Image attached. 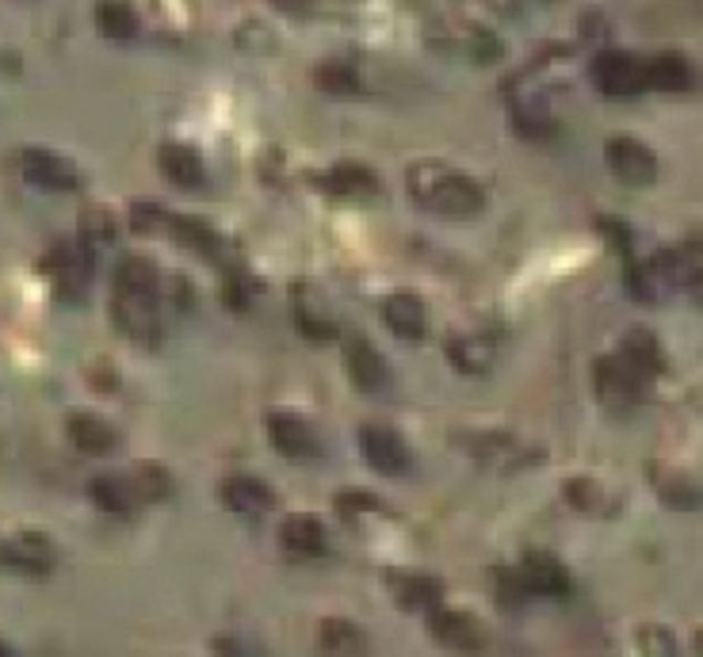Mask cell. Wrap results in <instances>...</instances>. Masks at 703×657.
Segmentation results:
<instances>
[{
    "label": "cell",
    "mask_w": 703,
    "mask_h": 657,
    "mask_svg": "<svg viewBox=\"0 0 703 657\" xmlns=\"http://www.w3.org/2000/svg\"><path fill=\"white\" fill-rule=\"evenodd\" d=\"M344 368H349V375L360 390H383L391 382V368H386L383 352L368 337H344Z\"/></svg>",
    "instance_id": "9"
},
{
    "label": "cell",
    "mask_w": 703,
    "mask_h": 657,
    "mask_svg": "<svg viewBox=\"0 0 703 657\" xmlns=\"http://www.w3.org/2000/svg\"><path fill=\"white\" fill-rule=\"evenodd\" d=\"M658 489L669 505H677V509H696V505L703 501V489L692 486V481H684V478H665V481H658Z\"/></svg>",
    "instance_id": "34"
},
{
    "label": "cell",
    "mask_w": 703,
    "mask_h": 657,
    "mask_svg": "<svg viewBox=\"0 0 703 657\" xmlns=\"http://www.w3.org/2000/svg\"><path fill=\"white\" fill-rule=\"evenodd\" d=\"M43 272L57 295H85L88 279H93V248L85 241H57L43 256Z\"/></svg>",
    "instance_id": "2"
},
{
    "label": "cell",
    "mask_w": 703,
    "mask_h": 657,
    "mask_svg": "<svg viewBox=\"0 0 703 657\" xmlns=\"http://www.w3.org/2000/svg\"><path fill=\"white\" fill-rule=\"evenodd\" d=\"M448 356H451L455 368L467 371V375H482V371H490V363H493L490 340L470 337V332H462V337H451L448 340Z\"/></svg>",
    "instance_id": "24"
},
{
    "label": "cell",
    "mask_w": 703,
    "mask_h": 657,
    "mask_svg": "<svg viewBox=\"0 0 703 657\" xmlns=\"http://www.w3.org/2000/svg\"><path fill=\"white\" fill-rule=\"evenodd\" d=\"M593 382H597V394L604 402H635L642 390V375L624 360V356H604L597 360V371H593Z\"/></svg>",
    "instance_id": "11"
},
{
    "label": "cell",
    "mask_w": 703,
    "mask_h": 657,
    "mask_svg": "<svg viewBox=\"0 0 703 657\" xmlns=\"http://www.w3.org/2000/svg\"><path fill=\"white\" fill-rule=\"evenodd\" d=\"M88 497L96 501V509L111 512V517H130L138 505V489L130 478H119V474H100V478L88 481Z\"/></svg>",
    "instance_id": "18"
},
{
    "label": "cell",
    "mask_w": 703,
    "mask_h": 657,
    "mask_svg": "<svg viewBox=\"0 0 703 657\" xmlns=\"http://www.w3.org/2000/svg\"><path fill=\"white\" fill-rule=\"evenodd\" d=\"M172 234H177V241H184L188 248H195V253H203V256H219V248H222V241L219 234H214L211 226H203V222H195V219H180V214H172Z\"/></svg>",
    "instance_id": "28"
},
{
    "label": "cell",
    "mask_w": 703,
    "mask_h": 657,
    "mask_svg": "<svg viewBox=\"0 0 703 657\" xmlns=\"http://www.w3.org/2000/svg\"><path fill=\"white\" fill-rule=\"evenodd\" d=\"M0 559H4V543H0Z\"/></svg>",
    "instance_id": "42"
},
{
    "label": "cell",
    "mask_w": 703,
    "mask_h": 657,
    "mask_svg": "<svg viewBox=\"0 0 703 657\" xmlns=\"http://www.w3.org/2000/svg\"><path fill=\"white\" fill-rule=\"evenodd\" d=\"M383 321L405 340H420L428 329V310L413 290H398L383 303Z\"/></svg>",
    "instance_id": "14"
},
{
    "label": "cell",
    "mask_w": 703,
    "mask_h": 657,
    "mask_svg": "<svg viewBox=\"0 0 703 657\" xmlns=\"http://www.w3.org/2000/svg\"><path fill=\"white\" fill-rule=\"evenodd\" d=\"M337 509L349 512V517H360V512L379 509V501L371 494H360V489H344V494L337 497Z\"/></svg>",
    "instance_id": "38"
},
{
    "label": "cell",
    "mask_w": 703,
    "mask_h": 657,
    "mask_svg": "<svg viewBox=\"0 0 703 657\" xmlns=\"http://www.w3.org/2000/svg\"><path fill=\"white\" fill-rule=\"evenodd\" d=\"M0 657H12V650H8V646H4V643H0Z\"/></svg>",
    "instance_id": "40"
},
{
    "label": "cell",
    "mask_w": 703,
    "mask_h": 657,
    "mask_svg": "<svg viewBox=\"0 0 703 657\" xmlns=\"http://www.w3.org/2000/svg\"><path fill=\"white\" fill-rule=\"evenodd\" d=\"M268 439L276 444V452H284L287 459H295V463L310 459V455L318 452L313 428L299 417V413H287V410L268 413Z\"/></svg>",
    "instance_id": "10"
},
{
    "label": "cell",
    "mask_w": 703,
    "mask_h": 657,
    "mask_svg": "<svg viewBox=\"0 0 703 657\" xmlns=\"http://www.w3.org/2000/svg\"><path fill=\"white\" fill-rule=\"evenodd\" d=\"M566 497H569V505H577L582 512H608L611 509V489H604L597 478H569Z\"/></svg>",
    "instance_id": "29"
},
{
    "label": "cell",
    "mask_w": 703,
    "mask_h": 657,
    "mask_svg": "<svg viewBox=\"0 0 703 657\" xmlns=\"http://www.w3.org/2000/svg\"><path fill=\"white\" fill-rule=\"evenodd\" d=\"M684 283H689V295L703 306V268H692L689 279H684Z\"/></svg>",
    "instance_id": "39"
},
{
    "label": "cell",
    "mask_w": 703,
    "mask_h": 657,
    "mask_svg": "<svg viewBox=\"0 0 703 657\" xmlns=\"http://www.w3.org/2000/svg\"><path fill=\"white\" fill-rule=\"evenodd\" d=\"M318 638H321V646H326L329 654H337V657L368 654V635H363L352 619H321Z\"/></svg>",
    "instance_id": "22"
},
{
    "label": "cell",
    "mask_w": 703,
    "mask_h": 657,
    "mask_svg": "<svg viewBox=\"0 0 703 657\" xmlns=\"http://www.w3.org/2000/svg\"><path fill=\"white\" fill-rule=\"evenodd\" d=\"M8 565H15L20 573H46L54 565V547L46 536H39V531H20V536L4 539V559Z\"/></svg>",
    "instance_id": "12"
},
{
    "label": "cell",
    "mask_w": 703,
    "mask_h": 657,
    "mask_svg": "<svg viewBox=\"0 0 703 657\" xmlns=\"http://www.w3.org/2000/svg\"><path fill=\"white\" fill-rule=\"evenodd\" d=\"M639 650L647 657H677V643L665 627H642L639 630Z\"/></svg>",
    "instance_id": "35"
},
{
    "label": "cell",
    "mask_w": 703,
    "mask_h": 657,
    "mask_svg": "<svg viewBox=\"0 0 703 657\" xmlns=\"http://www.w3.org/2000/svg\"><path fill=\"white\" fill-rule=\"evenodd\" d=\"M329 184L341 195H371V191H379V177L375 169H368L360 161H341L329 169Z\"/></svg>",
    "instance_id": "27"
},
{
    "label": "cell",
    "mask_w": 703,
    "mask_h": 657,
    "mask_svg": "<svg viewBox=\"0 0 703 657\" xmlns=\"http://www.w3.org/2000/svg\"><path fill=\"white\" fill-rule=\"evenodd\" d=\"M222 501L234 512H242V517H264V512L276 505V497H271V489L264 486L260 478H253V474H234V478L222 481Z\"/></svg>",
    "instance_id": "13"
},
{
    "label": "cell",
    "mask_w": 703,
    "mask_h": 657,
    "mask_svg": "<svg viewBox=\"0 0 703 657\" xmlns=\"http://www.w3.org/2000/svg\"><path fill=\"white\" fill-rule=\"evenodd\" d=\"M115 290L127 295H157V268L146 256H123L115 268Z\"/></svg>",
    "instance_id": "25"
},
{
    "label": "cell",
    "mask_w": 703,
    "mask_h": 657,
    "mask_svg": "<svg viewBox=\"0 0 703 657\" xmlns=\"http://www.w3.org/2000/svg\"><path fill=\"white\" fill-rule=\"evenodd\" d=\"M647 85L661 93H684L692 85V65L681 54H653L647 62Z\"/></svg>",
    "instance_id": "23"
},
{
    "label": "cell",
    "mask_w": 703,
    "mask_h": 657,
    "mask_svg": "<svg viewBox=\"0 0 703 657\" xmlns=\"http://www.w3.org/2000/svg\"><path fill=\"white\" fill-rule=\"evenodd\" d=\"M428 630L436 635V643L448 646L455 654H482L486 650V627L470 612L459 608H436L428 612Z\"/></svg>",
    "instance_id": "5"
},
{
    "label": "cell",
    "mask_w": 703,
    "mask_h": 657,
    "mask_svg": "<svg viewBox=\"0 0 703 657\" xmlns=\"http://www.w3.org/2000/svg\"><path fill=\"white\" fill-rule=\"evenodd\" d=\"M313 77H318V85L326 88V93H337V96L360 93V73H355L349 62H321Z\"/></svg>",
    "instance_id": "31"
},
{
    "label": "cell",
    "mask_w": 703,
    "mask_h": 657,
    "mask_svg": "<svg viewBox=\"0 0 703 657\" xmlns=\"http://www.w3.org/2000/svg\"><path fill=\"white\" fill-rule=\"evenodd\" d=\"M157 165L177 188H200L206 180L203 157L192 146H180V141H164L161 153H157Z\"/></svg>",
    "instance_id": "16"
},
{
    "label": "cell",
    "mask_w": 703,
    "mask_h": 657,
    "mask_svg": "<svg viewBox=\"0 0 703 657\" xmlns=\"http://www.w3.org/2000/svg\"><path fill=\"white\" fill-rule=\"evenodd\" d=\"M115 326L127 332L130 340H142L153 345L161 337V314H157V295H127V290H115Z\"/></svg>",
    "instance_id": "7"
},
{
    "label": "cell",
    "mask_w": 703,
    "mask_h": 657,
    "mask_svg": "<svg viewBox=\"0 0 703 657\" xmlns=\"http://www.w3.org/2000/svg\"><path fill=\"white\" fill-rule=\"evenodd\" d=\"M593 81L608 96H639L647 88V62H639L627 50H604L593 62Z\"/></svg>",
    "instance_id": "3"
},
{
    "label": "cell",
    "mask_w": 703,
    "mask_h": 657,
    "mask_svg": "<svg viewBox=\"0 0 703 657\" xmlns=\"http://www.w3.org/2000/svg\"><path fill=\"white\" fill-rule=\"evenodd\" d=\"M394 596L405 604V608H417V612H436L440 608V581L425 577V573H394L391 577Z\"/></svg>",
    "instance_id": "21"
},
{
    "label": "cell",
    "mask_w": 703,
    "mask_h": 657,
    "mask_svg": "<svg viewBox=\"0 0 703 657\" xmlns=\"http://www.w3.org/2000/svg\"><path fill=\"white\" fill-rule=\"evenodd\" d=\"M696 650L703 654V630H700V635H696Z\"/></svg>",
    "instance_id": "41"
},
{
    "label": "cell",
    "mask_w": 703,
    "mask_h": 657,
    "mask_svg": "<svg viewBox=\"0 0 703 657\" xmlns=\"http://www.w3.org/2000/svg\"><path fill=\"white\" fill-rule=\"evenodd\" d=\"M65 432H70L73 447H81V452H88V455H104L115 447V428L100 417V413H88V410L70 413Z\"/></svg>",
    "instance_id": "17"
},
{
    "label": "cell",
    "mask_w": 703,
    "mask_h": 657,
    "mask_svg": "<svg viewBox=\"0 0 703 657\" xmlns=\"http://www.w3.org/2000/svg\"><path fill=\"white\" fill-rule=\"evenodd\" d=\"M81 241L85 245H111L115 241V219L104 206H88L85 219H81Z\"/></svg>",
    "instance_id": "32"
},
{
    "label": "cell",
    "mask_w": 703,
    "mask_h": 657,
    "mask_svg": "<svg viewBox=\"0 0 703 657\" xmlns=\"http://www.w3.org/2000/svg\"><path fill=\"white\" fill-rule=\"evenodd\" d=\"M360 455L368 467L379 474H402L409 467V447L398 432H391L386 424H363L360 428Z\"/></svg>",
    "instance_id": "8"
},
{
    "label": "cell",
    "mask_w": 703,
    "mask_h": 657,
    "mask_svg": "<svg viewBox=\"0 0 703 657\" xmlns=\"http://www.w3.org/2000/svg\"><path fill=\"white\" fill-rule=\"evenodd\" d=\"M130 226L138 234H153V230H169L172 226V214L164 211L161 203H135L130 206Z\"/></svg>",
    "instance_id": "33"
},
{
    "label": "cell",
    "mask_w": 703,
    "mask_h": 657,
    "mask_svg": "<svg viewBox=\"0 0 703 657\" xmlns=\"http://www.w3.org/2000/svg\"><path fill=\"white\" fill-rule=\"evenodd\" d=\"M96 23L107 39H135L138 35V15L130 4H100L96 8Z\"/></svg>",
    "instance_id": "30"
},
{
    "label": "cell",
    "mask_w": 703,
    "mask_h": 657,
    "mask_svg": "<svg viewBox=\"0 0 703 657\" xmlns=\"http://www.w3.org/2000/svg\"><path fill=\"white\" fill-rule=\"evenodd\" d=\"M20 169L23 177L43 191H77L81 188V169L70 161V157L54 153V149H23L20 153Z\"/></svg>",
    "instance_id": "6"
},
{
    "label": "cell",
    "mask_w": 703,
    "mask_h": 657,
    "mask_svg": "<svg viewBox=\"0 0 703 657\" xmlns=\"http://www.w3.org/2000/svg\"><path fill=\"white\" fill-rule=\"evenodd\" d=\"M516 573H520V585H524V593H551V596L569 593V573L562 570V562L551 559V554L532 551Z\"/></svg>",
    "instance_id": "15"
},
{
    "label": "cell",
    "mask_w": 703,
    "mask_h": 657,
    "mask_svg": "<svg viewBox=\"0 0 703 657\" xmlns=\"http://www.w3.org/2000/svg\"><path fill=\"white\" fill-rule=\"evenodd\" d=\"M295 321H299V329L313 340H333L337 337L333 314H329L321 303H313L310 290H306V298H302V290H295Z\"/></svg>",
    "instance_id": "26"
},
{
    "label": "cell",
    "mask_w": 703,
    "mask_h": 657,
    "mask_svg": "<svg viewBox=\"0 0 703 657\" xmlns=\"http://www.w3.org/2000/svg\"><path fill=\"white\" fill-rule=\"evenodd\" d=\"M211 650H214V657H268L256 643H249V638H237V635H219L211 643Z\"/></svg>",
    "instance_id": "37"
},
{
    "label": "cell",
    "mask_w": 703,
    "mask_h": 657,
    "mask_svg": "<svg viewBox=\"0 0 703 657\" xmlns=\"http://www.w3.org/2000/svg\"><path fill=\"white\" fill-rule=\"evenodd\" d=\"M405 188L425 211L444 219H475L486 206V191L475 177L451 169L444 161H417L405 172Z\"/></svg>",
    "instance_id": "1"
},
{
    "label": "cell",
    "mask_w": 703,
    "mask_h": 657,
    "mask_svg": "<svg viewBox=\"0 0 703 657\" xmlns=\"http://www.w3.org/2000/svg\"><path fill=\"white\" fill-rule=\"evenodd\" d=\"M279 539L291 554H321L326 551V528H321L318 517H306V512H295V517L284 520L279 528Z\"/></svg>",
    "instance_id": "20"
},
{
    "label": "cell",
    "mask_w": 703,
    "mask_h": 657,
    "mask_svg": "<svg viewBox=\"0 0 703 657\" xmlns=\"http://www.w3.org/2000/svg\"><path fill=\"white\" fill-rule=\"evenodd\" d=\"M130 481H135L138 497H164L172 489V478L161 467H142Z\"/></svg>",
    "instance_id": "36"
},
{
    "label": "cell",
    "mask_w": 703,
    "mask_h": 657,
    "mask_svg": "<svg viewBox=\"0 0 703 657\" xmlns=\"http://www.w3.org/2000/svg\"><path fill=\"white\" fill-rule=\"evenodd\" d=\"M604 153H608V169L616 172L624 184L647 188V184H653V177H658V157H653V149L647 141H639L631 135H616V138H608Z\"/></svg>",
    "instance_id": "4"
},
{
    "label": "cell",
    "mask_w": 703,
    "mask_h": 657,
    "mask_svg": "<svg viewBox=\"0 0 703 657\" xmlns=\"http://www.w3.org/2000/svg\"><path fill=\"white\" fill-rule=\"evenodd\" d=\"M619 356H624V360L631 363L642 379L661 375V371H665V348H661V340L653 337L650 329H631V332H627L624 352H619Z\"/></svg>",
    "instance_id": "19"
}]
</instances>
